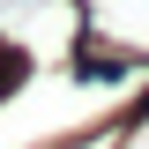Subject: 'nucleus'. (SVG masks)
<instances>
[{"instance_id":"1","label":"nucleus","mask_w":149,"mask_h":149,"mask_svg":"<svg viewBox=\"0 0 149 149\" xmlns=\"http://www.w3.org/2000/svg\"><path fill=\"white\" fill-rule=\"evenodd\" d=\"M82 45L149 67V0H82Z\"/></svg>"},{"instance_id":"2","label":"nucleus","mask_w":149,"mask_h":149,"mask_svg":"<svg viewBox=\"0 0 149 149\" xmlns=\"http://www.w3.org/2000/svg\"><path fill=\"white\" fill-rule=\"evenodd\" d=\"M104 149H149V112H142V119H134V127H127V134H112V142H104Z\"/></svg>"}]
</instances>
